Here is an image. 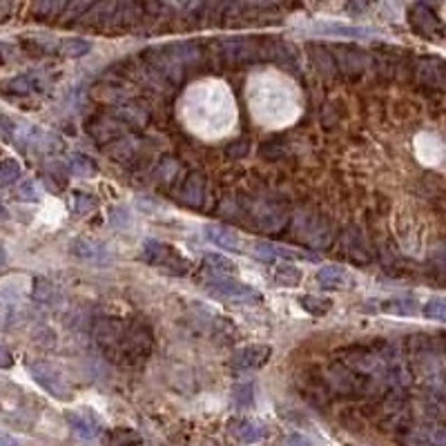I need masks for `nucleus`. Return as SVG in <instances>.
Here are the masks:
<instances>
[{"mask_svg":"<svg viewBox=\"0 0 446 446\" xmlns=\"http://www.w3.org/2000/svg\"><path fill=\"white\" fill-rule=\"evenodd\" d=\"M70 253L85 261V264H96V266H107L112 261V253L107 250V246L103 241H96V239H87V237H78L72 241Z\"/></svg>","mask_w":446,"mask_h":446,"instance_id":"10","label":"nucleus"},{"mask_svg":"<svg viewBox=\"0 0 446 446\" xmlns=\"http://www.w3.org/2000/svg\"><path fill=\"white\" fill-rule=\"evenodd\" d=\"M250 214H253V221L257 223L259 230L264 232H281L290 221V214L283 208L274 203H266V201H257L253 208H250Z\"/></svg>","mask_w":446,"mask_h":446,"instance_id":"8","label":"nucleus"},{"mask_svg":"<svg viewBox=\"0 0 446 446\" xmlns=\"http://www.w3.org/2000/svg\"><path fill=\"white\" fill-rule=\"evenodd\" d=\"M295 232L302 239L304 244L313 246V248H328L333 244V225H330L328 219L313 212H302L297 214L295 219Z\"/></svg>","mask_w":446,"mask_h":446,"instance_id":"1","label":"nucleus"},{"mask_svg":"<svg viewBox=\"0 0 446 446\" xmlns=\"http://www.w3.org/2000/svg\"><path fill=\"white\" fill-rule=\"evenodd\" d=\"M248 150H250V143H248V141H239V143L228 145L225 154L235 158V156H246V154H248Z\"/></svg>","mask_w":446,"mask_h":446,"instance_id":"36","label":"nucleus"},{"mask_svg":"<svg viewBox=\"0 0 446 446\" xmlns=\"http://www.w3.org/2000/svg\"><path fill=\"white\" fill-rule=\"evenodd\" d=\"M237 436H239V440L255 444L266 438V426H261L259 422H241V424L237 426Z\"/></svg>","mask_w":446,"mask_h":446,"instance_id":"29","label":"nucleus"},{"mask_svg":"<svg viewBox=\"0 0 446 446\" xmlns=\"http://www.w3.org/2000/svg\"><path fill=\"white\" fill-rule=\"evenodd\" d=\"M96 205H98L96 197H91L87 192H76L72 197V210L76 214H87L91 210H96Z\"/></svg>","mask_w":446,"mask_h":446,"instance_id":"32","label":"nucleus"},{"mask_svg":"<svg viewBox=\"0 0 446 446\" xmlns=\"http://www.w3.org/2000/svg\"><path fill=\"white\" fill-rule=\"evenodd\" d=\"M415 76L419 83L446 91V61L438 59V56H424V59H419L415 65Z\"/></svg>","mask_w":446,"mask_h":446,"instance_id":"12","label":"nucleus"},{"mask_svg":"<svg viewBox=\"0 0 446 446\" xmlns=\"http://www.w3.org/2000/svg\"><path fill=\"white\" fill-rule=\"evenodd\" d=\"M313 36H330V38H348V40H366L375 36V29L371 27H362V25H346V22H335V20H326V22H315L306 29Z\"/></svg>","mask_w":446,"mask_h":446,"instance_id":"7","label":"nucleus"},{"mask_svg":"<svg viewBox=\"0 0 446 446\" xmlns=\"http://www.w3.org/2000/svg\"><path fill=\"white\" fill-rule=\"evenodd\" d=\"M255 253L261 259L272 261V264H277V261H317V255L302 253V250H295V248L274 246V244H259L255 248Z\"/></svg>","mask_w":446,"mask_h":446,"instance_id":"14","label":"nucleus"},{"mask_svg":"<svg viewBox=\"0 0 446 446\" xmlns=\"http://www.w3.org/2000/svg\"><path fill=\"white\" fill-rule=\"evenodd\" d=\"M335 63L339 65V70L344 72L346 76H359L369 70L371 59L369 54L362 50H352V47H341L335 54Z\"/></svg>","mask_w":446,"mask_h":446,"instance_id":"13","label":"nucleus"},{"mask_svg":"<svg viewBox=\"0 0 446 446\" xmlns=\"http://www.w3.org/2000/svg\"><path fill=\"white\" fill-rule=\"evenodd\" d=\"M208 290L219 297V299H228V302H237V304H261L264 302V295H261L257 288L248 283H241L237 279H214L208 283Z\"/></svg>","mask_w":446,"mask_h":446,"instance_id":"5","label":"nucleus"},{"mask_svg":"<svg viewBox=\"0 0 446 446\" xmlns=\"http://www.w3.org/2000/svg\"><path fill=\"white\" fill-rule=\"evenodd\" d=\"M125 328H128V324H123L121 319L101 317V319H96L94 333H91V335H94L101 350L105 352V355L114 357V355H119V352H123Z\"/></svg>","mask_w":446,"mask_h":446,"instance_id":"3","label":"nucleus"},{"mask_svg":"<svg viewBox=\"0 0 446 446\" xmlns=\"http://www.w3.org/2000/svg\"><path fill=\"white\" fill-rule=\"evenodd\" d=\"M408 22H410V27H413L415 34H419V36H424V38H431V40L440 38L444 34V27H442L438 14L431 7L422 5V3L408 9Z\"/></svg>","mask_w":446,"mask_h":446,"instance_id":"9","label":"nucleus"},{"mask_svg":"<svg viewBox=\"0 0 446 446\" xmlns=\"http://www.w3.org/2000/svg\"><path fill=\"white\" fill-rule=\"evenodd\" d=\"M268 277L274 285H281V288H297L302 283V270L292 264H272L268 268Z\"/></svg>","mask_w":446,"mask_h":446,"instance_id":"18","label":"nucleus"},{"mask_svg":"<svg viewBox=\"0 0 446 446\" xmlns=\"http://www.w3.org/2000/svg\"><path fill=\"white\" fill-rule=\"evenodd\" d=\"M424 317L433 322H446V297H433L424 306Z\"/></svg>","mask_w":446,"mask_h":446,"instance_id":"30","label":"nucleus"},{"mask_svg":"<svg viewBox=\"0 0 446 446\" xmlns=\"http://www.w3.org/2000/svg\"><path fill=\"white\" fill-rule=\"evenodd\" d=\"M377 311L391 317H413L417 313V302L410 297H388L377 304Z\"/></svg>","mask_w":446,"mask_h":446,"instance_id":"19","label":"nucleus"},{"mask_svg":"<svg viewBox=\"0 0 446 446\" xmlns=\"http://www.w3.org/2000/svg\"><path fill=\"white\" fill-rule=\"evenodd\" d=\"M203 264L208 266L214 274H237L239 272L235 261H230V259L219 255V253H205L203 255Z\"/></svg>","mask_w":446,"mask_h":446,"instance_id":"24","label":"nucleus"},{"mask_svg":"<svg viewBox=\"0 0 446 446\" xmlns=\"http://www.w3.org/2000/svg\"><path fill=\"white\" fill-rule=\"evenodd\" d=\"M16 199L18 201H38L40 199V192L36 188V183L34 181H25L22 186L16 190Z\"/></svg>","mask_w":446,"mask_h":446,"instance_id":"34","label":"nucleus"},{"mask_svg":"<svg viewBox=\"0 0 446 446\" xmlns=\"http://www.w3.org/2000/svg\"><path fill=\"white\" fill-rule=\"evenodd\" d=\"M205 237H208L210 244L219 246L223 250H230V253H244V239L237 232L228 230V228H223V225H208L205 228Z\"/></svg>","mask_w":446,"mask_h":446,"instance_id":"16","label":"nucleus"},{"mask_svg":"<svg viewBox=\"0 0 446 446\" xmlns=\"http://www.w3.org/2000/svg\"><path fill=\"white\" fill-rule=\"evenodd\" d=\"M34 299L40 302V304H54L56 299H59V290H56V285L47 279L38 277L36 281H34Z\"/></svg>","mask_w":446,"mask_h":446,"instance_id":"28","label":"nucleus"},{"mask_svg":"<svg viewBox=\"0 0 446 446\" xmlns=\"http://www.w3.org/2000/svg\"><path fill=\"white\" fill-rule=\"evenodd\" d=\"M205 199V181L199 172H192L181 188V201L192 205V208H201Z\"/></svg>","mask_w":446,"mask_h":446,"instance_id":"21","label":"nucleus"},{"mask_svg":"<svg viewBox=\"0 0 446 446\" xmlns=\"http://www.w3.org/2000/svg\"><path fill=\"white\" fill-rule=\"evenodd\" d=\"M61 0H36V14L38 16H50L59 9Z\"/></svg>","mask_w":446,"mask_h":446,"instance_id":"35","label":"nucleus"},{"mask_svg":"<svg viewBox=\"0 0 446 446\" xmlns=\"http://www.w3.org/2000/svg\"><path fill=\"white\" fill-rule=\"evenodd\" d=\"M67 419H70V426L74 429L76 436L83 440H94L101 433V424L94 417H87L83 413H70Z\"/></svg>","mask_w":446,"mask_h":446,"instance_id":"22","label":"nucleus"},{"mask_svg":"<svg viewBox=\"0 0 446 446\" xmlns=\"http://www.w3.org/2000/svg\"><path fill=\"white\" fill-rule=\"evenodd\" d=\"M315 279L319 283V288H324V290H346V288H350V285H352L350 274L344 268H339V266L319 268L317 274H315Z\"/></svg>","mask_w":446,"mask_h":446,"instance_id":"15","label":"nucleus"},{"mask_svg":"<svg viewBox=\"0 0 446 446\" xmlns=\"http://www.w3.org/2000/svg\"><path fill=\"white\" fill-rule=\"evenodd\" d=\"M0 446H18V440L7 436V433H0Z\"/></svg>","mask_w":446,"mask_h":446,"instance_id":"39","label":"nucleus"},{"mask_svg":"<svg viewBox=\"0 0 446 446\" xmlns=\"http://www.w3.org/2000/svg\"><path fill=\"white\" fill-rule=\"evenodd\" d=\"M341 250L346 253V257L355 259L357 264H371V253L357 230H348L341 237Z\"/></svg>","mask_w":446,"mask_h":446,"instance_id":"20","label":"nucleus"},{"mask_svg":"<svg viewBox=\"0 0 446 446\" xmlns=\"http://www.w3.org/2000/svg\"><path fill=\"white\" fill-rule=\"evenodd\" d=\"M123 125L119 119H94L87 123V134L98 143H107L114 139H121Z\"/></svg>","mask_w":446,"mask_h":446,"instance_id":"17","label":"nucleus"},{"mask_svg":"<svg viewBox=\"0 0 446 446\" xmlns=\"http://www.w3.org/2000/svg\"><path fill=\"white\" fill-rule=\"evenodd\" d=\"M223 56L230 65H248L264 59V38H230L223 43Z\"/></svg>","mask_w":446,"mask_h":446,"instance_id":"6","label":"nucleus"},{"mask_svg":"<svg viewBox=\"0 0 446 446\" xmlns=\"http://www.w3.org/2000/svg\"><path fill=\"white\" fill-rule=\"evenodd\" d=\"M285 446H311V442H308L304 436H299V433H295V436L288 438V442H285Z\"/></svg>","mask_w":446,"mask_h":446,"instance_id":"38","label":"nucleus"},{"mask_svg":"<svg viewBox=\"0 0 446 446\" xmlns=\"http://www.w3.org/2000/svg\"><path fill=\"white\" fill-rule=\"evenodd\" d=\"M36 87H38L36 78L31 74H20L16 78H11V81H7L3 85V91H7V94H16V96H25V94H31Z\"/></svg>","mask_w":446,"mask_h":446,"instance_id":"25","label":"nucleus"},{"mask_svg":"<svg viewBox=\"0 0 446 446\" xmlns=\"http://www.w3.org/2000/svg\"><path fill=\"white\" fill-rule=\"evenodd\" d=\"M89 50H91V43L85 38H65L59 45V52L67 56V59H81Z\"/></svg>","mask_w":446,"mask_h":446,"instance_id":"27","label":"nucleus"},{"mask_svg":"<svg viewBox=\"0 0 446 446\" xmlns=\"http://www.w3.org/2000/svg\"><path fill=\"white\" fill-rule=\"evenodd\" d=\"M14 366V357H11V352L7 350V346L0 344V371H7Z\"/></svg>","mask_w":446,"mask_h":446,"instance_id":"37","label":"nucleus"},{"mask_svg":"<svg viewBox=\"0 0 446 446\" xmlns=\"http://www.w3.org/2000/svg\"><path fill=\"white\" fill-rule=\"evenodd\" d=\"M232 399L239 408H246L255 402V391H253V384H237L235 386V393Z\"/></svg>","mask_w":446,"mask_h":446,"instance_id":"33","label":"nucleus"},{"mask_svg":"<svg viewBox=\"0 0 446 446\" xmlns=\"http://www.w3.org/2000/svg\"><path fill=\"white\" fill-rule=\"evenodd\" d=\"M272 357V346L268 344H250L235 352L232 369L235 371H257L264 369Z\"/></svg>","mask_w":446,"mask_h":446,"instance_id":"11","label":"nucleus"},{"mask_svg":"<svg viewBox=\"0 0 446 446\" xmlns=\"http://www.w3.org/2000/svg\"><path fill=\"white\" fill-rule=\"evenodd\" d=\"M3 259H5V255H3V250H0V264H3Z\"/></svg>","mask_w":446,"mask_h":446,"instance_id":"40","label":"nucleus"},{"mask_svg":"<svg viewBox=\"0 0 446 446\" xmlns=\"http://www.w3.org/2000/svg\"><path fill=\"white\" fill-rule=\"evenodd\" d=\"M299 308H302V311H306L308 315L326 317L330 311H333V302H330V299H324V297L304 295V297H299Z\"/></svg>","mask_w":446,"mask_h":446,"instance_id":"23","label":"nucleus"},{"mask_svg":"<svg viewBox=\"0 0 446 446\" xmlns=\"http://www.w3.org/2000/svg\"><path fill=\"white\" fill-rule=\"evenodd\" d=\"M141 259L145 261V264L161 266L168 272H174V274L188 272V259L181 253H177L172 246L156 241V239H145L143 248H141Z\"/></svg>","mask_w":446,"mask_h":446,"instance_id":"2","label":"nucleus"},{"mask_svg":"<svg viewBox=\"0 0 446 446\" xmlns=\"http://www.w3.org/2000/svg\"><path fill=\"white\" fill-rule=\"evenodd\" d=\"M29 375L43 391H47L56 399H70L72 388L65 382V377L54 369L47 362H31L29 364Z\"/></svg>","mask_w":446,"mask_h":446,"instance_id":"4","label":"nucleus"},{"mask_svg":"<svg viewBox=\"0 0 446 446\" xmlns=\"http://www.w3.org/2000/svg\"><path fill=\"white\" fill-rule=\"evenodd\" d=\"M70 172L74 177H81V179H87V177H94L98 172V165L91 161L89 156L85 154H74L70 158Z\"/></svg>","mask_w":446,"mask_h":446,"instance_id":"26","label":"nucleus"},{"mask_svg":"<svg viewBox=\"0 0 446 446\" xmlns=\"http://www.w3.org/2000/svg\"><path fill=\"white\" fill-rule=\"evenodd\" d=\"M20 177V163L16 158H3L0 161V186H9Z\"/></svg>","mask_w":446,"mask_h":446,"instance_id":"31","label":"nucleus"}]
</instances>
